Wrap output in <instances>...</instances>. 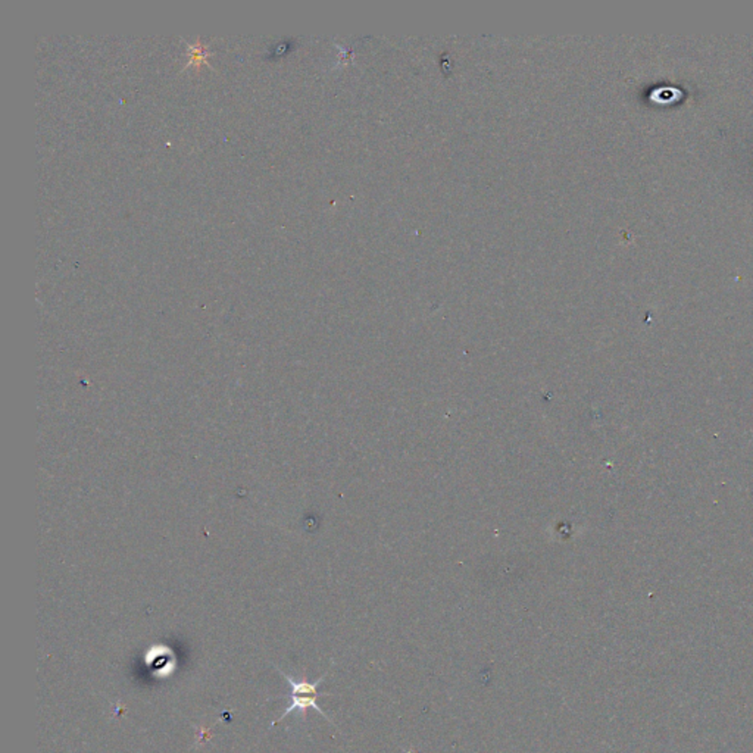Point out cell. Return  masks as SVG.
<instances>
[{"instance_id": "7a4b0ae2", "label": "cell", "mask_w": 753, "mask_h": 753, "mask_svg": "<svg viewBox=\"0 0 753 753\" xmlns=\"http://www.w3.org/2000/svg\"><path fill=\"white\" fill-rule=\"evenodd\" d=\"M280 674L284 677L285 680H287V683H289V686H290V688H292L290 695H320V696H331V695H328V693H318V686H320L321 681L325 679V674H324L323 677H320V679L316 680V681H313V683L308 681L306 677H302V679H300V680H294V679H292L290 675L284 674L283 671H280Z\"/></svg>"}, {"instance_id": "6da1fadb", "label": "cell", "mask_w": 753, "mask_h": 753, "mask_svg": "<svg viewBox=\"0 0 753 753\" xmlns=\"http://www.w3.org/2000/svg\"><path fill=\"white\" fill-rule=\"evenodd\" d=\"M289 698H290V705L287 706V710H285L281 714V717L277 718L274 722H271V727H274L276 724H278L280 721H283L285 717H287L293 711H299L300 714H302V718L305 719L306 714H308V710H311V707L315 711H318L328 722H331V724H334V722L331 721V718L318 706V703H316V699L321 698L320 695H289Z\"/></svg>"}]
</instances>
